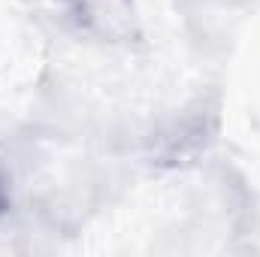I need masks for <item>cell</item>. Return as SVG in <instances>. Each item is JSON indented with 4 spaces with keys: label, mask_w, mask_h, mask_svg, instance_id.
I'll list each match as a JSON object with an SVG mask.
<instances>
[{
    "label": "cell",
    "mask_w": 260,
    "mask_h": 257,
    "mask_svg": "<svg viewBox=\"0 0 260 257\" xmlns=\"http://www.w3.org/2000/svg\"><path fill=\"white\" fill-rule=\"evenodd\" d=\"M9 209H12V194H9V182H6V176L0 173V218H6Z\"/></svg>",
    "instance_id": "7a4b0ae2"
},
{
    "label": "cell",
    "mask_w": 260,
    "mask_h": 257,
    "mask_svg": "<svg viewBox=\"0 0 260 257\" xmlns=\"http://www.w3.org/2000/svg\"><path fill=\"white\" fill-rule=\"evenodd\" d=\"M79 30L103 43H127L136 37V9L130 0H67Z\"/></svg>",
    "instance_id": "6da1fadb"
}]
</instances>
